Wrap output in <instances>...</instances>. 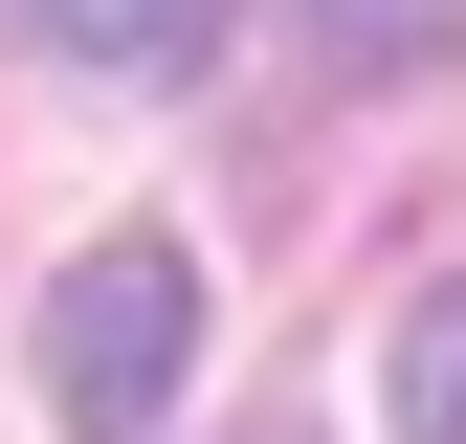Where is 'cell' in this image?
<instances>
[{"label":"cell","instance_id":"obj_1","mask_svg":"<svg viewBox=\"0 0 466 444\" xmlns=\"http://www.w3.org/2000/svg\"><path fill=\"white\" fill-rule=\"evenodd\" d=\"M23 378H45V422H67V444L178 422V378H200V245H178V222H134V245H67V289L23 311Z\"/></svg>","mask_w":466,"mask_h":444},{"label":"cell","instance_id":"obj_2","mask_svg":"<svg viewBox=\"0 0 466 444\" xmlns=\"http://www.w3.org/2000/svg\"><path fill=\"white\" fill-rule=\"evenodd\" d=\"M45 67H111V89H200L222 67V0H0Z\"/></svg>","mask_w":466,"mask_h":444},{"label":"cell","instance_id":"obj_3","mask_svg":"<svg viewBox=\"0 0 466 444\" xmlns=\"http://www.w3.org/2000/svg\"><path fill=\"white\" fill-rule=\"evenodd\" d=\"M311 67H356V89H422V67H466V0H311Z\"/></svg>","mask_w":466,"mask_h":444},{"label":"cell","instance_id":"obj_4","mask_svg":"<svg viewBox=\"0 0 466 444\" xmlns=\"http://www.w3.org/2000/svg\"><path fill=\"white\" fill-rule=\"evenodd\" d=\"M400 444H466V267L400 311Z\"/></svg>","mask_w":466,"mask_h":444},{"label":"cell","instance_id":"obj_5","mask_svg":"<svg viewBox=\"0 0 466 444\" xmlns=\"http://www.w3.org/2000/svg\"><path fill=\"white\" fill-rule=\"evenodd\" d=\"M267 444H311V422H267Z\"/></svg>","mask_w":466,"mask_h":444}]
</instances>
